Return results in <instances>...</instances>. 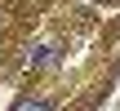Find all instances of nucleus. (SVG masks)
<instances>
[{
    "label": "nucleus",
    "instance_id": "nucleus-1",
    "mask_svg": "<svg viewBox=\"0 0 120 111\" xmlns=\"http://www.w3.org/2000/svg\"><path fill=\"white\" fill-rule=\"evenodd\" d=\"M53 58H58V49H53V44H40V49L31 53V67H45V62H53Z\"/></svg>",
    "mask_w": 120,
    "mask_h": 111
},
{
    "label": "nucleus",
    "instance_id": "nucleus-2",
    "mask_svg": "<svg viewBox=\"0 0 120 111\" xmlns=\"http://www.w3.org/2000/svg\"><path fill=\"white\" fill-rule=\"evenodd\" d=\"M18 111H49V102H40V98H31V102H18Z\"/></svg>",
    "mask_w": 120,
    "mask_h": 111
}]
</instances>
